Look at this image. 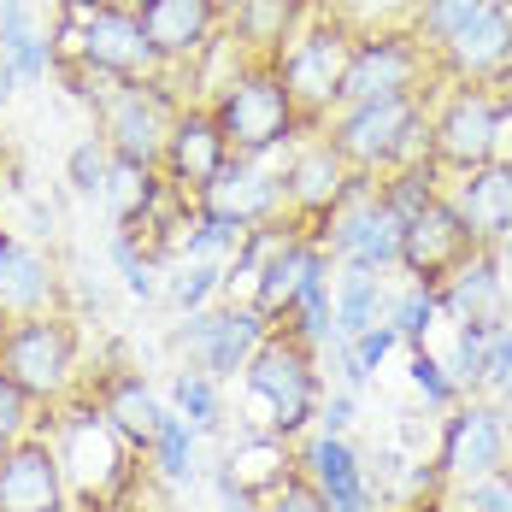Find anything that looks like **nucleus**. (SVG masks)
<instances>
[{"mask_svg":"<svg viewBox=\"0 0 512 512\" xmlns=\"http://www.w3.org/2000/svg\"><path fill=\"white\" fill-rule=\"evenodd\" d=\"M206 112H212L230 159H265L277 148H289L295 130H301V118H295V106L283 95L271 59H254L248 71H230V83L218 89V101Z\"/></svg>","mask_w":512,"mask_h":512,"instance_id":"f257e3e1","label":"nucleus"},{"mask_svg":"<svg viewBox=\"0 0 512 512\" xmlns=\"http://www.w3.org/2000/svg\"><path fill=\"white\" fill-rule=\"evenodd\" d=\"M71 489L48 436H18L0 460V512H65Z\"/></svg>","mask_w":512,"mask_h":512,"instance_id":"dca6fc26","label":"nucleus"},{"mask_svg":"<svg viewBox=\"0 0 512 512\" xmlns=\"http://www.w3.org/2000/svg\"><path fill=\"white\" fill-rule=\"evenodd\" d=\"M218 6H224V12H230V6H236V0H218Z\"/></svg>","mask_w":512,"mask_h":512,"instance_id":"8fccbe9b","label":"nucleus"},{"mask_svg":"<svg viewBox=\"0 0 512 512\" xmlns=\"http://www.w3.org/2000/svg\"><path fill=\"white\" fill-rule=\"evenodd\" d=\"M271 330H277V324H265L254 307H201V312H189V318L177 324L171 348L189 354V365H201L212 383H224V377L248 371L254 348L271 336Z\"/></svg>","mask_w":512,"mask_h":512,"instance_id":"9d476101","label":"nucleus"},{"mask_svg":"<svg viewBox=\"0 0 512 512\" xmlns=\"http://www.w3.org/2000/svg\"><path fill=\"white\" fill-rule=\"evenodd\" d=\"M436 312H442L436 307V289H418V283H412V289H401V295L389 301V318H383V324H395L401 342L424 348V336L436 330Z\"/></svg>","mask_w":512,"mask_h":512,"instance_id":"f704fd0d","label":"nucleus"},{"mask_svg":"<svg viewBox=\"0 0 512 512\" xmlns=\"http://www.w3.org/2000/svg\"><path fill=\"white\" fill-rule=\"evenodd\" d=\"M401 230L407 224L383 206V195L371 189V177L354 171V189L324 218L318 248L336 259L342 271H389V265H401Z\"/></svg>","mask_w":512,"mask_h":512,"instance_id":"423d86ee","label":"nucleus"},{"mask_svg":"<svg viewBox=\"0 0 512 512\" xmlns=\"http://www.w3.org/2000/svg\"><path fill=\"white\" fill-rule=\"evenodd\" d=\"M77 324L65 312H36L18 324H0V371L30 407H59L77 383Z\"/></svg>","mask_w":512,"mask_h":512,"instance_id":"f03ea898","label":"nucleus"},{"mask_svg":"<svg viewBox=\"0 0 512 512\" xmlns=\"http://www.w3.org/2000/svg\"><path fill=\"white\" fill-rule=\"evenodd\" d=\"M171 412H177L195 436H206V430L224 424V395H218V383L206 377L201 365H183V371L171 377Z\"/></svg>","mask_w":512,"mask_h":512,"instance_id":"c85d7f7f","label":"nucleus"},{"mask_svg":"<svg viewBox=\"0 0 512 512\" xmlns=\"http://www.w3.org/2000/svg\"><path fill=\"white\" fill-rule=\"evenodd\" d=\"M330 148L348 159V171H365V177H371V171L412 165V159H430L424 106H418V95L342 106V118L330 124Z\"/></svg>","mask_w":512,"mask_h":512,"instance_id":"7ed1b4c3","label":"nucleus"},{"mask_svg":"<svg viewBox=\"0 0 512 512\" xmlns=\"http://www.w3.org/2000/svg\"><path fill=\"white\" fill-rule=\"evenodd\" d=\"M430 53L412 30H371L359 36L348 53V71H342V106L359 101H401L418 95V77H424Z\"/></svg>","mask_w":512,"mask_h":512,"instance_id":"1a4fd4ad","label":"nucleus"},{"mask_svg":"<svg viewBox=\"0 0 512 512\" xmlns=\"http://www.w3.org/2000/svg\"><path fill=\"white\" fill-rule=\"evenodd\" d=\"M512 118V95H495V89H477V83H460L442 112L424 124L430 130V159L448 165V171H477L501 154V130Z\"/></svg>","mask_w":512,"mask_h":512,"instance_id":"0eeeda50","label":"nucleus"},{"mask_svg":"<svg viewBox=\"0 0 512 512\" xmlns=\"http://www.w3.org/2000/svg\"><path fill=\"white\" fill-rule=\"evenodd\" d=\"M436 307L465 318V324H507V307H512V289H507V271H501V259L495 248H477V254L465 259L460 271L436 289Z\"/></svg>","mask_w":512,"mask_h":512,"instance_id":"4be33fe9","label":"nucleus"},{"mask_svg":"<svg viewBox=\"0 0 512 512\" xmlns=\"http://www.w3.org/2000/svg\"><path fill=\"white\" fill-rule=\"evenodd\" d=\"M30 230H36V236H53V206L30 201Z\"/></svg>","mask_w":512,"mask_h":512,"instance_id":"a18cd8bd","label":"nucleus"},{"mask_svg":"<svg viewBox=\"0 0 512 512\" xmlns=\"http://www.w3.org/2000/svg\"><path fill=\"white\" fill-rule=\"evenodd\" d=\"M454 512H512V465L465 477L460 495H454Z\"/></svg>","mask_w":512,"mask_h":512,"instance_id":"58836bf2","label":"nucleus"},{"mask_svg":"<svg viewBox=\"0 0 512 512\" xmlns=\"http://www.w3.org/2000/svg\"><path fill=\"white\" fill-rule=\"evenodd\" d=\"M59 312V265L36 242L0 230V324Z\"/></svg>","mask_w":512,"mask_h":512,"instance_id":"aec40b11","label":"nucleus"},{"mask_svg":"<svg viewBox=\"0 0 512 512\" xmlns=\"http://www.w3.org/2000/svg\"><path fill=\"white\" fill-rule=\"evenodd\" d=\"M495 259H501V271H507V289H512V230L495 242Z\"/></svg>","mask_w":512,"mask_h":512,"instance_id":"de8ad7c7","label":"nucleus"},{"mask_svg":"<svg viewBox=\"0 0 512 512\" xmlns=\"http://www.w3.org/2000/svg\"><path fill=\"white\" fill-rule=\"evenodd\" d=\"M212 495H218V512H259V501L236 483V477H230V465H218V471H212Z\"/></svg>","mask_w":512,"mask_h":512,"instance_id":"c03bdc74","label":"nucleus"},{"mask_svg":"<svg viewBox=\"0 0 512 512\" xmlns=\"http://www.w3.org/2000/svg\"><path fill=\"white\" fill-rule=\"evenodd\" d=\"M348 53H354V36L336 24V18H318V24H301L283 48L271 53V71L283 83V95L295 106V118L318 130L324 112L342 101V71H348Z\"/></svg>","mask_w":512,"mask_h":512,"instance_id":"39448f33","label":"nucleus"},{"mask_svg":"<svg viewBox=\"0 0 512 512\" xmlns=\"http://www.w3.org/2000/svg\"><path fill=\"white\" fill-rule=\"evenodd\" d=\"M136 24H142V42L154 48L159 65H189L212 48L224 6L218 0H142Z\"/></svg>","mask_w":512,"mask_h":512,"instance_id":"2eb2a0df","label":"nucleus"},{"mask_svg":"<svg viewBox=\"0 0 512 512\" xmlns=\"http://www.w3.org/2000/svg\"><path fill=\"white\" fill-rule=\"evenodd\" d=\"M442 65H448L460 83H477V89H489L495 77H507L512 71V12L495 6V12H483L477 24H465L460 36H448V42H442Z\"/></svg>","mask_w":512,"mask_h":512,"instance_id":"5701e85b","label":"nucleus"},{"mask_svg":"<svg viewBox=\"0 0 512 512\" xmlns=\"http://www.w3.org/2000/svg\"><path fill=\"white\" fill-rule=\"evenodd\" d=\"M242 377H248V395L271 407L265 424H271V436H277V442H295V436L312 424L324 383H318V359H312V348L289 330V324H283V330H271V336L259 342Z\"/></svg>","mask_w":512,"mask_h":512,"instance_id":"20e7f679","label":"nucleus"},{"mask_svg":"<svg viewBox=\"0 0 512 512\" xmlns=\"http://www.w3.org/2000/svg\"><path fill=\"white\" fill-rule=\"evenodd\" d=\"M6 448H12V442H0V460H6Z\"/></svg>","mask_w":512,"mask_h":512,"instance_id":"3c124183","label":"nucleus"},{"mask_svg":"<svg viewBox=\"0 0 512 512\" xmlns=\"http://www.w3.org/2000/svg\"><path fill=\"white\" fill-rule=\"evenodd\" d=\"M407 377H412V389L424 395V407H436V412H448V407H460V383L448 377V365L430 354V348H412V365H407Z\"/></svg>","mask_w":512,"mask_h":512,"instance_id":"4c0bfd02","label":"nucleus"},{"mask_svg":"<svg viewBox=\"0 0 512 512\" xmlns=\"http://www.w3.org/2000/svg\"><path fill=\"white\" fill-rule=\"evenodd\" d=\"M18 436H30V401L12 389V377L0 371V442H18Z\"/></svg>","mask_w":512,"mask_h":512,"instance_id":"79ce46f5","label":"nucleus"},{"mask_svg":"<svg viewBox=\"0 0 512 512\" xmlns=\"http://www.w3.org/2000/svg\"><path fill=\"white\" fill-rule=\"evenodd\" d=\"M301 12H307V0H236L230 6V24H236V42L242 48L259 53V59H271V53L301 30Z\"/></svg>","mask_w":512,"mask_h":512,"instance_id":"bb28decb","label":"nucleus"},{"mask_svg":"<svg viewBox=\"0 0 512 512\" xmlns=\"http://www.w3.org/2000/svg\"><path fill=\"white\" fill-rule=\"evenodd\" d=\"M218 289H224V265H218V259H177V271L165 277V289H159V295L189 318V312H201Z\"/></svg>","mask_w":512,"mask_h":512,"instance_id":"2f4dec72","label":"nucleus"},{"mask_svg":"<svg viewBox=\"0 0 512 512\" xmlns=\"http://www.w3.org/2000/svg\"><path fill=\"white\" fill-rule=\"evenodd\" d=\"M477 254V236L465 230V218L454 212V201H430L424 212H412L401 230V271L418 289H442L465 259Z\"/></svg>","mask_w":512,"mask_h":512,"instance_id":"f8f14e48","label":"nucleus"},{"mask_svg":"<svg viewBox=\"0 0 512 512\" xmlns=\"http://www.w3.org/2000/svg\"><path fill=\"white\" fill-rule=\"evenodd\" d=\"M95 407H101V418L124 436V448L130 454H148L159 436V424H165V407H159V395L136 377V371H112L101 383V395H95Z\"/></svg>","mask_w":512,"mask_h":512,"instance_id":"a878e982","label":"nucleus"},{"mask_svg":"<svg viewBox=\"0 0 512 512\" xmlns=\"http://www.w3.org/2000/svg\"><path fill=\"white\" fill-rule=\"evenodd\" d=\"M324 265H330V254L318 248V236H289L277 254L265 259V271L254 277V301H248V307H254L265 324H283V318L295 312V301H301L307 277L324 271Z\"/></svg>","mask_w":512,"mask_h":512,"instance_id":"b1692460","label":"nucleus"},{"mask_svg":"<svg viewBox=\"0 0 512 512\" xmlns=\"http://www.w3.org/2000/svg\"><path fill=\"white\" fill-rule=\"evenodd\" d=\"M201 212L212 218H230L242 230H259V224H277L283 218V177L265 171L259 159H230L201 195H195Z\"/></svg>","mask_w":512,"mask_h":512,"instance_id":"f3484780","label":"nucleus"},{"mask_svg":"<svg viewBox=\"0 0 512 512\" xmlns=\"http://www.w3.org/2000/svg\"><path fill=\"white\" fill-rule=\"evenodd\" d=\"M483 354H489V324H465V318H460L454 354L442 359V365H448V377L460 383V395H465V389H471V395L483 389Z\"/></svg>","mask_w":512,"mask_h":512,"instance_id":"e433bc0d","label":"nucleus"},{"mask_svg":"<svg viewBox=\"0 0 512 512\" xmlns=\"http://www.w3.org/2000/svg\"><path fill=\"white\" fill-rule=\"evenodd\" d=\"M6 6H30V0H6Z\"/></svg>","mask_w":512,"mask_h":512,"instance_id":"09e8293b","label":"nucleus"},{"mask_svg":"<svg viewBox=\"0 0 512 512\" xmlns=\"http://www.w3.org/2000/svg\"><path fill=\"white\" fill-rule=\"evenodd\" d=\"M448 201H454V212L465 218V230L477 236V248H495L512 230V165L489 159V165L465 171L460 189H454Z\"/></svg>","mask_w":512,"mask_h":512,"instance_id":"393cba45","label":"nucleus"},{"mask_svg":"<svg viewBox=\"0 0 512 512\" xmlns=\"http://www.w3.org/2000/svg\"><path fill=\"white\" fill-rule=\"evenodd\" d=\"M0 12H6V0H0Z\"/></svg>","mask_w":512,"mask_h":512,"instance_id":"864d4df0","label":"nucleus"},{"mask_svg":"<svg viewBox=\"0 0 512 512\" xmlns=\"http://www.w3.org/2000/svg\"><path fill=\"white\" fill-rule=\"evenodd\" d=\"M330 312H336V342H354L359 330L383 324V318H389L383 271H342V283H336V295H330Z\"/></svg>","mask_w":512,"mask_h":512,"instance_id":"cd10ccee","label":"nucleus"},{"mask_svg":"<svg viewBox=\"0 0 512 512\" xmlns=\"http://www.w3.org/2000/svg\"><path fill=\"white\" fill-rule=\"evenodd\" d=\"M312 424H318V436H348V424H354V395H348V389H330V395H318Z\"/></svg>","mask_w":512,"mask_h":512,"instance_id":"37998d69","label":"nucleus"},{"mask_svg":"<svg viewBox=\"0 0 512 512\" xmlns=\"http://www.w3.org/2000/svg\"><path fill=\"white\" fill-rule=\"evenodd\" d=\"M495 6H501V0H418V6H412V36H418V42L430 36V42L442 48L448 36H460L465 24H477V18L495 12Z\"/></svg>","mask_w":512,"mask_h":512,"instance_id":"7c9ffc66","label":"nucleus"},{"mask_svg":"<svg viewBox=\"0 0 512 512\" xmlns=\"http://www.w3.org/2000/svg\"><path fill=\"white\" fill-rule=\"evenodd\" d=\"M277 177H283V212L289 218H330L336 206L348 201V189H354V171H348V159L330 148V136L301 142Z\"/></svg>","mask_w":512,"mask_h":512,"instance_id":"4468645a","label":"nucleus"},{"mask_svg":"<svg viewBox=\"0 0 512 512\" xmlns=\"http://www.w3.org/2000/svg\"><path fill=\"white\" fill-rule=\"evenodd\" d=\"M159 165H165V183H171L177 195H189V201L230 165V148H224V136H218V124H212L206 106H177Z\"/></svg>","mask_w":512,"mask_h":512,"instance_id":"a211bd4d","label":"nucleus"},{"mask_svg":"<svg viewBox=\"0 0 512 512\" xmlns=\"http://www.w3.org/2000/svg\"><path fill=\"white\" fill-rule=\"evenodd\" d=\"M507 412L495 407V401H460V407H448V424H442V477H483V471H501L507 465Z\"/></svg>","mask_w":512,"mask_h":512,"instance_id":"ddd939ff","label":"nucleus"},{"mask_svg":"<svg viewBox=\"0 0 512 512\" xmlns=\"http://www.w3.org/2000/svg\"><path fill=\"white\" fill-rule=\"evenodd\" d=\"M12 95H18V71H12V59L0 53V106L12 101Z\"/></svg>","mask_w":512,"mask_h":512,"instance_id":"49530a36","label":"nucleus"},{"mask_svg":"<svg viewBox=\"0 0 512 512\" xmlns=\"http://www.w3.org/2000/svg\"><path fill=\"white\" fill-rule=\"evenodd\" d=\"M259 512H330V507H324V495L307 483V471L295 465V471H289L265 501H259Z\"/></svg>","mask_w":512,"mask_h":512,"instance_id":"ea45409f","label":"nucleus"},{"mask_svg":"<svg viewBox=\"0 0 512 512\" xmlns=\"http://www.w3.org/2000/svg\"><path fill=\"white\" fill-rule=\"evenodd\" d=\"M101 142L118 165H136V171H159L165 154V136H171V118L177 101L165 95L159 77H136V83H118L101 106Z\"/></svg>","mask_w":512,"mask_h":512,"instance_id":"6e6552de","label":"nucleus"},{"mask_svg":"<svg viewBox=\"0 0 512 512\" xmlns=\"http://www.w3.org/2000/svg\"><path fill=\"white\" fill-rule=\"evenodd\" d=\"M507 436H512V418H507Z\"/></svg>","mask_w":512,"mask_h":512,"instance_id":"603ef678","label":"nucleus"},{"mask_svg":"<svg viewBox=\"0 0 512 512\" xmlns=\"http://www.w3.org/2000/svg\"><path fill=\"white\" fill-rule=\"evenodd\" d=\"M53 454H59V471H65V489H89L95 495V512H106V495L124 483V454L130 448H124V436L101 418L95 401L59 424Z\"/></svg>","mask_w":512,"mask_h":512,"instance_id":"9b49d317","label":"nucleus"},{"mask_svg":"<svg viewBox=\"0 0 512 512\" xmlns=\"http://www.w3.org/2000/svg\"><path fill=\"white\" fill-rule=\"evenodd\" d=\"M71 59H83L89 71L118 77V83H136V77H154L159 71L154 48L142 42L136 12H124V6H101V12L77 30V53H71Z\"/></svg>","mask_w":512,"mask_h":512,"instance_id":"6ab92c4d","label":"nucleus"},{"mask_svg":"<svg viewBox=\"0 0 512 512\" xmlns=\"http://www.w3.org/2000/svg\"><path fill=\"white\" fill-rule=\"evenodd\" d=\"M395 348H401L395 324H371V330H359L354 342H348V354H354L359 365H365V371H377V365H383V359L395 354Z\"/></svg>","mask_w":512,"mask_h":512,"instance_id":"a19ab883","label":"nucleus"},{"mask_svg":"<svg viewBox=\"0 0 512 512\" xmlns=\"http://www.w3.org/2000/svg\"><path fill=\"white\" fill-rule=\"evenodd\" d=\"M195 442H201V436H195V430H189L177 412H165V424H159L154 448H148L165 483H189V477H195Z\"/></svg>","mask_w":512,"mask_h":512,"instance_id":"473e14b6","label":"nucleus"},{"mask_svg":"<svg viewBox=\"0 0 512 512\" xmlns=\"http://www.w3.org/2000/svg\"><path fill=\"white\" fill-rule=\"evenodd\" d=\"M106 171H112V154H106L101 136H83V142L65 154V183H71V195H83V201H101Z\"/></svg>","mask_w":512,"mask_h":512,"instance_id":"c9c22d12","label":"nucleus"},{"mask_svg":"<svg viewBox=\"0 0 512 512\" xmlns=\"http://www.w3.org/2000/svg\"><path fill=\"white\" fill-rule=\"evenodd\" d=\"M106 254L118 265V277H124V289L136 295V301H154L159 295V277H154V254L136 242V230H112V242H106Z\"/></svg>","mask_w":512,"mask_h":512,"instance_id":"72a5a7b5","label":"nucleus"},{"mask_svg":"<svg viewBox=\"0 0 512 512\" xmlns=\"http://www.w3.org/2000/svg\"><path fill=\"white\" fill-rule=\"evenodd\" d=\"M295 465L307 471V483L324 495L330 512H377V495L365 483V465L348 448V436H307Z\"/></svg>","mask_w":512,"mask_h":512,"instance_id":"412c9836","label":"nucleus"},{"mask_svg":"<svg viewBox=\"0 0 512 512\" xmlns=\"http://www.w3.org/2000/svg\"><path fill=\"white\" fill-rule=\"evenodd\" d=\"M436 177H442V165H436V159H412V165H395V171H389V183H383L377 195H383V206L407 224L412 212H424L430 201H442Z\"/></svg>","mask_w":512,"mask_h":512,"instance_id":"c756f323","label":"nucleus"}]
</instances>
